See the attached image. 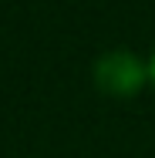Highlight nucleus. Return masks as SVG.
Returning <instances> with one entry per match:
<instances>
[{
  "instance_id": "obj_1",
  "label": "nucleus",
  "mask_w": 155,
  "mask_h": 158,
  "mask_svg": "<svg viewBox=\"0 0 155 158\" xmlns=\"http://www.w3.org/2000/svg\"><path fill=\"white\" fill-rule=\"evenodd\" d=\"M152 71L138 61L131 51H111L105 54L101 61L94 64V81L105 94H115V98H131L149 77Z\"/></svg>"
},
{
  "instance_id": "obj_2",
  "label": "nucleus",
  "mask_w": 155,
  "mask_h": 158,
  "mask_svg": "<svg viewBox=\"0 0 155 158\" xmlns=\"http://www.w3.org/2000/svg\"><path fill=\"white\" fill-rule=\"evenodd\" d=\"M149 71H152V81H155V57H152V67H149Z\"/></svg>"
}]
</instances>
